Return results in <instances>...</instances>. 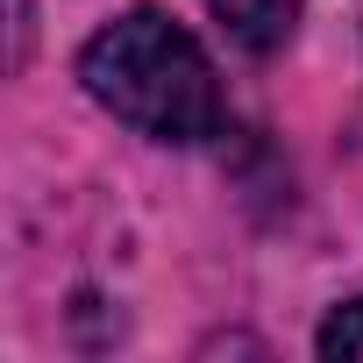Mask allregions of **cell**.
Wrapping results in <instances>:
<instances>
[{
  "mask_svg": "<svg viewBox=\"0 0 363 363\" xmlns=\"http://www.w3.org/2000/svg\"><path fill=\"white\" fill-rule=\"evenodd\" d=\"M207 8L221 15V29L242 43V50H278L299 15H306V0H207Z\"/></svg>",
  "mask_w": 363,
  "mask_h": 363,
  "instance_id": "cell-2",
  "label": "cell"
},
{
  "mask_svg": "<svg viewBox=\"0 0 363 363\" xmlns=\"http://www.w3.org/2000/svg\"><path fill=\"white\" fill-rule=\"evenodd\" d=\"M313 349H320L328 363H363V299H349V306H335V313L320 320V335H313Z\"/></svg>",
  "mask_w": 363,
  "mask_h": 363,
  "instance_id": "cell-3",
  "label": "cell"
},
{
  "mask_svg": "<svg viewBox=\"0 0 363 363\" xmlns=\"http://www.w3.org/2000/svg\"><path fill=\"white\" fill-rule=\"evenodd\" d=\"M29 57V0H15V65Z\"/></svg>",
  "mask_w": 363,
  "mask_h": 363,
  "instance_id": "cell-4",
  "label": "cell"
},
{
  "mask_svg": "<svg viewBox=\"0 0 363 363\" xmlns=\"http://www.w3.org/2000/svg\"><path fill=\"white\" fill-rule=\"evenodd\" d=\"M79 79L114 121H128L150 143H207V135H221V79H214L207 50L193 43V29H178L157 8L114 15L79 50Z\"/></svg>",
  "mask_w": 363,
  "mask_h": 363,
  "instance_id": "cell-1",
  "label": "cell"
}]
</instances>
